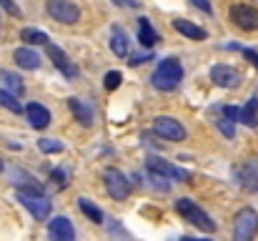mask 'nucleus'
I'll return each mask as SVG.
<instances>
[{"mask_svg":"<svg viewBox=\"0 0 258 241\" xmlns=\"http://www.w3.org/2000/svg\"><path fill=\"white\" fill-rule=\"evenodd\" d=\"M183 80V66L178 58H163L153 73L151 83L158 88V90H175L178 83Z\"/></svg>","mask_w":258,"mask_h":241,"instance_id":"f257e3e1","label":"nucleus"},{"mask_svg":"<svg viewBox=\"0 0 258 241\" xmlns=\"http://www.w3.org/2000/svg\"><path fill=\"white\" fill-rule=\"evenodd\" d=\"M175 211H178L188 224H193L196 229H201V231H206V234H213V231H216V224L211 221V216H208L201 206H196V201H190V199H178V201H175Z\"/></svg>","mask_w":258,"mask_h":241,"instance_id":"f03ea898","label":"nucleus"},{"mask_svg":"<svg viewBox=\"0 0 258 241\" xmlns=\"http://www.w3.org/2000/svg\"><path fill=\"white\" fill-rule=\"evenodd\" d=\"M258 231V214L253 209H241L236 214V224H233V236L236 241H248L253 239V234Z\"/></svg>","mask_w":258,"mask_h":241,"instance_id":"7ed1b4c3","label":"nucleus"},{"mask_svg":"<svg viewBox=\"0 0 258 241\" xmlns=\"http://www.w3.org/2000/svg\"><path fill=\"white\" fill-rule=\"evenodd\" d=\"M45 8H48V15H50L53 20L63 23V25H73V23H78V18H81L78 5L71 3V0H48Z\"/></svg>","mask_w":258,"mask_h":241,"instance_id":"20e7f679","label":"nucleus"},{"mask_svg":"<svg viewBox=\"0 0 258 241\" xmlns=\"http://www.w3.org/2000/svg\"><path fill=\"white\" fill-rule=\"evenodd\" d=\"M103 181H105V191L110 194V199L115 201H125L128 194H131V181L118 171V168H108L103 173Z\"/></svg>","mask_w":258,"mask_h":241,"instance_id":"39448f33","label":"nucleus"},{"mask_svg":"<svg viewBox=\"0 0 258 241\" xmlns=\"http://www.w3.org/2000/svg\"><path fill=\"white\" fill-rule=\"evenodd\" d=\"M146 166H148V171L161 173L163 178H173V181H180V183H188L190 181V171H185V168H180L175 163H168V161H163V159L151 156V159L146 161Z\"/></svg>","mask_w":258,"mask_h":241,"instance_id":"423d86ee","label":"nucleus"},{"mask_svg":"<svg viewBox=\"0 0 258 241\" xmlns=\"http://www.w3.org/2000/svg\"><path fill=\"white\" fill-rule=\"evenodd\" d=\"M228 18H231V23H236L241 30H258V10L251 8V5H243V3L231 5V8H228Z\"/></svg>","mask_w":258,"mask_h":241,"instance_id":"0eeeda50","label":"nucleus"},{"mask_svg":"<svg viewBox=\"0 0 258 241\" xmlns=\"http://www.w3.org/2000/svg\"><path fill=\"white\" fill-rule=\"evenodd\" d=\"M18 201L38 219V221H43V219H48L50 216V201L43 196V194H28V191H18Z\"/></svg>","mask_w":258,"mask_h":241,"instance_id":"6e6552de","label":"nucleus"},{"mask_svg":"<svg viewBox=\"0 0 258 241\" xmlns=\"http://www.w3.org/2000/svg\"><path fill=\"white\" fill-rule=\"evenodd\" d=\"M153 131L168 141H185V128L180 121H175L171 116H156L153 118Z\"/></svg>","mask_w":258,"mask_h":241,"instance_id":"1a4fd4ad","label":"nucleus"},{"mask_svg":"<svg viewBox=\"0 0 258 241\" xmlns=\"http://www.w3.org/2000/svg\"><path fill=\"white\" fill-rule=\"evenodd\" d=\"M233 178L238 181L241 188H246L251 194L258 191V161L251 159L246 163H241V166H233Z\"/></svg>","mask_w":258,"mask_h":241,"instance_id":"9d476101","label":"nucleus"},{"mask_svg":"<svg viewBox=\"0 0 258 241\" xmlns=\"http://www.w3.org/2000/svg\"><path fill=\"white\" fill-rule=\"evenodd\" d=\"M45 51H48V58L53 61V66H55L66 78H76V76H78V68L71 63V58L63 53V48H58V45H53V43L48 40V43H45Z\"/></svg>","mask_w":258,"mask_h":241,"instance_id":"9b49d317","label":"nucleus"},{"mask_svg":"<svg viewBox=\"0 0 258 241\" xmlns=\"http://www.w3.org/2000/svg\"><path fill=\"white\" fill-rule=\"evenodd\" d=\"M211 80L218 85V88H238V83H241V73L236 71V68H231V66H213L211 68Z\"/></svg>","mask_w":258,"mask_h":241,"instance_id":"f8f14e48","label":"nucleus"},{"mask_svg":"<svg viewBox=\"0 0 258 241\" xmlns=\"http://www.w3.org/2000/svg\"><path fill=\"white\" fill-rule=\"evenodd\" d=\"M48 234H50L55 241L76 239V229H73V224H71L66 216H55V219H50V224H48Z\"/></svg>","mask_w":258,"mask_h":241,"instance_id":"ddd939ff","label":"nucleus"},{"mask_svg":"<svg viewBox=\"0 0 258 241\" xmlns=\"http://www.w3.org/2000/svg\"><path fill=\"white\" fill-rule=\"evenodd\" d=\"M25 113H28V121H30L33 128L43 131V128L50 126V111H48L45 106H40V103H30V106L25 108Z\"/></svg>","mask_w":258,"mask_h":241,"instance_id":"4468645a","label":"nucleus"},{"mask_svg":"<svg viewBox=\"0 0 258 241\" xmlns=\"http://www.w3.org/2000/svg\"><path fill=\"white\" fill-rule=\"evenodd\" d=\"M173 28H175L180 35L190 38V40H206V38H208V33H206L201 25H196V23H190V20H185V18H175V20H173Z\"/></svg>","mask_w":258,"mask_h":241,"instance_id":"2eb2a0df","label":"nucleus"},{"mask_svg":"<svg viewBox=\"0 0 258 241\" xmlns=\"http://www.w3.org/2000/svg\"><path fill=\"white\" fill-rule=\"evenodd\" d=\"M68 108H71V113L76 116V121L81 123V126H93V108L88 106L86 101H81V98H71L68 101Z\"/></svg>","mask_w":258,"mask_h":241,"instance_id":"dca6fc26","label":"nucleus"},{"mask_svg":"<svg viewBox=\"0 0 258 241\" xmlns=\"http://www.w3.org/2000/svg\"><path fill=\"white\" fill-rule=\"evenodd\" d=\"M138 40H141L146 48H153V45L161 40V35L153 30V25H151L148 18H138Z\"/></svg>","mask_w":258,"mask_h":241,"instance_id":"f3484780","label":"nucleus"},{"mask_svg":"<svg viewBox=\"0 0 258 241\" xmlns=\"http://www.w3.org/2000/svg\"><path fill=\"white\" fill-rule=\"evenodd\" d=\"M13 58H15V63H18L20 68H25V71H35V68L40 66V56H38L35 51H30V48H18Z\"/></svg>","mask_w":258,"mask_h":241,"instance_id":"a211bd4d","label":"nucleus"},{"mask_svg":"<svg viewBox=\"0 0 258 241\" xmlns=\"http://www.w3.org/2000/svg\"><path fill=\"white\" fill-rule=\"evenodd\" d=\"M110 51L118 56V58H125L128 56V35L123 28H113V35H110Z\"/></svg>","mask_w":258,"mask_h":241,"instance_id":"6ab92c4d","label":"nucleus"},{"mask_svg":"<svg viewBox=\"0 0 258 241\" xmlns=\"http://www.w3.org/2000/svg\"><path fill=\"white\" fill-rule=\"evenodd\" d=\"M241 121L246 123V126H256L258 123V98L253 95V98H248V103L241 108Z\"/></svg>","mask_w":258,"mask_h":241,"instance_id":"aec40b11","label":"nucleus"},{"mask_svg":"<svg viewBox=\"0 0 258 241\" xmlns=\"http://www.w3.org/2000/svg\"><path fill=\"white\" fill-rule=\"evenodd\" d=\"M20 40H25L28 45H45L48 35L43 30H35V28H23L20 30Z\"/></svg>","mask_w":258,"mask_h":241,"instance_id":"412c9836","label":"nucleus"},{"mask_svg":"<svg viewBox=\"0 0 258 241\" xmlns=\"http://www.w3.org/2000/svg\"><path fill=\"white\" fill-rule=\"evenodd\" d=\"M0 106H3V108H8L10 113H23V106H20L18 95H15V93H10V90H0Z\"/></svg>","mask_w":258,"mask_h":241,"instance_id":"4be33fe9","label":"nucleus"},{"mask_svg":"<svg viewBox=\"0 0 258 241\" xmlns=\"http://www.w3.org/2000/svg\"><path fill=\"white\" fill-rule=\"evenodd\" d=\"M0 78L5 80V85L10 88V93H15V95H23L25 85H23L20 76H15V73H10V71H0Z\"/></svg>","mask_w":258,"mask_h":241,"instance_id":"5701e85b","label":"nucleus"},{"mask_svg":"<svg viewBox=\"0 0 258 241\" xmlns=\"http://www.w3.org/2000/svg\"><path fill=\"white\" fill-rule=\"evenodd\" d=\"M78 204H81V211L86 214L90 221H95V224H103V211H100V209H98L95 204H90L88 199H81Z\"/></svg>","mask_w":258,"mask_h":241,"instance_id":"b1692460","label":"nucleus"},{"mask_svg":"<svg viewBox=\"0 0 258 241\" xmlns=\"http://www.w3.org/2000/svg\"><path fill=\"white\" fill-rule=\"evenodd\" d=\"M120 83H123V73H120V71H108V73H105V80H103L105 90H115Z\"/></svg>","mask_w":258,"mask_h":241,"instance_id":"393cba45","label":"nucleus"},{"mask_svg":"<svg viewBox=\"0 0 258 241\" xmlns=\"http://www.w3.org/2000/svg\"><path fill=\"white\" fill-rule=\"evenodd\" d=\"M38 146H40V151H43V154H60V151H63V143H60V141H55V138H43Z\"/></svg>","mask_w":258,"mask_h":241,"instance_id":"a878e982","label":"nucleus"},{"mask_svg":"<svg viewBox=\"0 0 258 241\" xmlns=\"http://www.w3.org/2000/svg\"><path fill=\"white\" fill-rule=\"evenodd\" d=\"M218 131H221L226 138H233V136H236V128H233V123H231L228 118H221V121H218Z\"/></svg>","mask_w":258,"mask_h":241,"instance_id":"bb28decb","label":"nucleus"},{"mask_svg":"<svg viewBox=\"0 0 258 241\" xmlns=\"http://www.w3.org/2000/svg\"><path fill=\"white\" fill-rule=\"evenodd\" d=\"M223 116H226L228 121H241V108H236V106H223Z\"/></svg>","mask_w":258,"mask_h":241,"instance_id":"cd10ccee","label":"nucleus"},{"mask_svg":"<svg viewBox=\"0 0 258 241\" xmlns=\"http://www.w3.org/2000/svg\"><path fill=\"white\" fill-rule=\"evenodd\" d=\"M151 58H153L151 53H133L128 63H131V66H143V63H146V61H151Z\"/></svg>","mask_w":258,"mask_h":241,"instance_id":"c85d7f7f","label":"nucleus"},{"mask_svg":"<svg viewBox=\"0 0 258 241\" xmlns=\"http://www.w3.org/2000/svg\"><path fill=\"white\" fill-rule=\"evenodd\" d=\"M0 8H5V13H10V15L20 18V8H18L13 0H0Z\"/></svg>","mask_w":258,"mask_h":241,"instance_id":"c756f323","label":"nucleus"},{"mask_svg":"<svg viewBox=\"0 0 258 241\" xmlns=\"http://www.w3.org/2000/svg\"><path fill=\"white\" fill-rule=\"evenodd\" d=\"M50 178H53V181H58V186H60V188H66V186H68V181H66V173H63L60 168H55V171L50 173Z\"/></svg>","mask_w":258,"mask_h":241,"instance_id":"7c9ffc66","label":"nucleus"},{"mask_svg":"<svg viewBox=\"0 0 258 241\" xmlns=\"http://www.w3.org/2000/svg\"><path fill=\"white\" fill-rule=\"evenodd\" d=\"M243 58H246L248 63H253V66L258 68V53H256V51H251V48H243Z\"/></svg>","mask_w":258,"mask_h":241,"instance_id":"2f4dec72","label":"nucleus"},{"mask_svg":"<svg viewBox=\"0 0 258 241\" xmlns=\"http://www.w3.org/2000/svg\"><path fill=\"white\" fill-rule=\"evenodd\" d=\"M190 3H193V5H198V8H201L203 13H208V15L213 13V8H211V3H208V0H190Z\"/></svg>","mask_w":258,"mask_h":241,"instance_id":"473e14b6","label":"nucleus"},{"mask_svg":"<svg viewBox=\"0 0 258 241\" xmlns=\"http://www.w3.org/2000/svg\"><path fill=\"white\" fill-rule=\"evenodd\" d=\"M113 3H120V5H128V8H138L141 5L138 0H113Z\"/></svg>","mask_w":258,"mask_h":241,"instance_id":"72a5a7b5","label":"nucleus"},{"mask_svg":"<svg viewBox=\"0 0 258 241\" xmlns=\"http://www.w3.org/2000/svg\"><path fill=\"white\" fill-rule=\"evenodd\" d=\"M3 168H5V163H3V159H0V171H3Z\"/></svg>","mask_w":258,"mask_h":241,"instance_id":"f704fd0d","label":"nucleus"}]
</instances>
